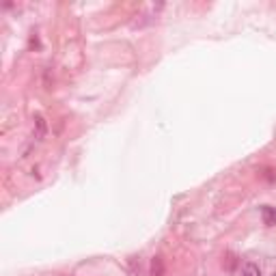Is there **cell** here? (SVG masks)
<instances>
[{"label": "cell", "instance_id": "obj_1", "mask_svg": "<svg viewBox=\"0 0 276 276\" xmlns=\"http://www.w3.org/2000/svg\"><path fill=\"white\" fill-rule=\"evenodd\" d=\"M237 276H261V267H259L257 263H253V261H246V263L239 265Z\"/></svg>", "mask_w": 276, "mask_h": 276}, {"label": "cell", "instance_id": "obj_2", "mask_svg": "<svg viewBox=\"0 0 276 276\" xmlns=\"http://www.w3.org/2000/svg\"><path fill=\"white\" fill-rule=\"evenodd\" d=\"M261 218L267 227H276V207L272 205H263L261 207Z\"/></svg>", "mask_w": 276, "mask_h": 276}, {"label": "cell", "instance_id": "obj_3", "mask_svg": "<svg viewBox=\"0 0 276 276\" xmlns=\"http://www.w3.org/2000/svg\"><path fill=\"white\" fill-rule=\"evenodd\" d=\"M151 276H164V263L160 257H153L151 261Z\"/></svg>", "mask_w": 276, "mask_h": 276}, {"label": "cell", "instance_id": "obj_4", "mask_svg": "<svg viewBox=\"0 0 276 276\" xmlns=\"http://www.w3.org/2000/svg\"><path fill=\"white\" fill-rule=\"evenodd\" d=\"M272 276H276V270H274V272H272Z\"/></svg>", "mask_w": 276, "mask_h": 276}]
</instances>
